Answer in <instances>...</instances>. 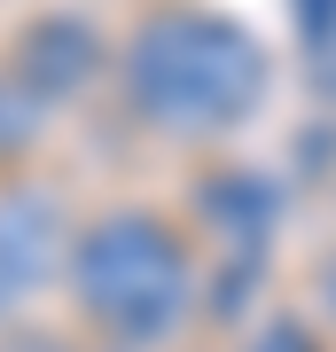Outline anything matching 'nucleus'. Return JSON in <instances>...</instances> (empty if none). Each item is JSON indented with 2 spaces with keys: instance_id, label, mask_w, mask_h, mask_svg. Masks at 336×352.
I'll list each match as a JSON object with an SVG mask.
<instances>
[{
  "instance_id": "3",
  "label": "nucleus",
  "mask_w": 336,
  "mask_h": 352,
  "mask_svg": "<svg viewBox=\"0 0 336 352\" xmlns=\"http://www.w3.org/2000/svg\"><path fill=\"white\" fill-rule=\"evenodd\" d=\"M102 63V39L87 16H39V24L24 32V47H16V87H24L32 102L47 94H78Z\"/></svg>"
},
{
  "instance_id": "2",
  "label": "nucleus",
  "mask_w": 336,
  "mask_h": 352,
  "mask_svg": "<svg viewBox=\"0 0 336 352\" xmlns=\"http://www.w3.org/2000/svg\"><path fill=\"white\" fill-rule=\"evenodd\" d=\"M71 298L87 305V321L117 344H164L196 298V266H188V243L164 227L157 212H94L71 235Z\"/></svg>"
},
{
  "instance_id": "5",
  "label": "nucleus",
  "mask_w": 336,
  "mask_h": 352,
  "mask_svg": "<svg viewBox=\"0 0 336 352\" xmlns=\"http://www.w3.org/2000/svg\"><path fill=\"white\" fill-rule=\"evenodd\" d=\"M203 196H212V219L235 227V235H258V227L274 219V188H266L258 173H219Z\"/></svg>"
},
{
  "instance_id": "1",
  "label": "nucleus",
  "mask_w": 336,
  "mask_h": 352,
  "mask_svg": "<svg viewBox=\"0 0 336 352\" xmlns=\"http://www.w3.org/2000/svg\"><path fill=\"white\" fill-rule=\"evenodd\" d=\"M125 102L164 133H227L266 102V47L219 8H157L125 39Z\"/></svg>"
},
{
  "instance_id": "4",
  "label": "nucleus",
  "mask_w": 336,
  "mask_h": 352,
  "mask_svg": "<svg viewBox=\"0 0 336 352\" xmlns=\"http://www.w3.org/2000/svg\"><path fill=\"white\" fill-rule=\"evenodd\" d=\"M55 243H63V212L47 196H0V314L47 282Z\"/></svg>"
},
{
  "instance_id": "8",
  "label": "nucleus",
  "mask_w": 336,
  "mask_h": 352,
  "mask_svg": "<svg viewBox=\"0 0 336 352\" xmlns=\"http://www.w3.org/2000/svg\"><path fill=\"white\" fill-rule=\"evenodd\" d=\"M328 94H336V39H328Z\"/></svg>"
},
{
  "instance_id": "6",
  "label": "nucleus",
  "mask_w": 336,
  "mask_h": 352,
  "mask_svg": "<svg viewBox=\"0 0 336 352\" xmlns=\"http://www.w3.org/2000/svg\"><path fill=\"white\" fill-rule=\"evenodd\" d=\"M250 352H313V337H305L298 321H266V329H258V344H250Z\"/></svg>"
},
{
  "instance_id": "7",
  "label": "nucleus",
  "mask_w": 336,
  "mask_h": 352,
  "mask_svg": "<svg viewBox=\"0 0 336 352\" xmlns=\"http://www.w3.org/2000/svg\"><path fill=\"white\" fill-rule=\"evenodd\" d=\"M321 305H328V321H336V258H328V274H321Z\"/></svg>"
}]
</instances>
